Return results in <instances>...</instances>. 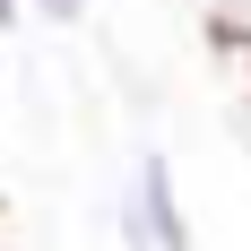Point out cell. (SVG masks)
Segmentation results:
<instances>
[{
    "mask_svg": "<svg viewBox=\"0 0 251 251\" xmlns=\"http://www.w3.org/2000/svg\"><path fill=\"white\" fill-rule=\"evenodd\" d=\"M18 18H35V9H26V0H0V35H9Z\"/></svg>",
    "mask_w": 251,
    "mask_h": 251,
    "instance_id": "3957f363",
    "label": "cell"
},
{
    "mask_svg": "<svg viewBox=\"0 0 251 251\" xmlns=\"http://www.w3.org/2000/svg\"><path fill=\"white\" fill-rule=\"evenodd\" d=\"M113 234H122V251H200V243H191V208H182V182H174V165H165V148H139V156H130Z\"/></svg>",
    "mask_w": 251,
    "mask_h": 251,
    "instance_id": "6da1fadb",
    "label": "cell"
},
{
    "mask_svg": "<svg viewBox=\"0 0 251 251\" xmlns=\"http://www.w3.org/2000/svg\"><path fill=\"white\" fill-rule=\"evenodd\" d=\"M26 9H35V18H44V26H78V18H87V9H96V0H26Z\"/></svg>",
    "mask_w": 251,
    "mask_h": 251,
    "instance_id": "7a4b0ae2",
    "label": "cell"
}]
</instances>
